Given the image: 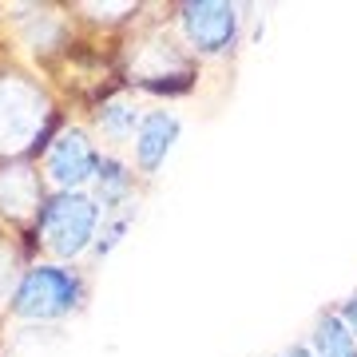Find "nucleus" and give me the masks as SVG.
Listing matches in <instances>:
<instances>
[{"instance_id": "3", "label": "nucleus", "mask_w": 357, "mask_h": 357, "mask_svg": "<svg viewBox=\"0 0 357 357\" xmlns=\"http://www.w3.org/2000/svg\"><path fill=\"white\" fill-rule=\"evenodd\" d=\"M183 24L191 32V40L203 52H222L234 40L238 16L230 4H187L183 8Z\"/></svg>"}, {"instance_id": "7", "label": "nucleus", "mask_w": 357, "mask_h": 357, "mask_svg": "<svg viewBox=\"0 0 357 357\" xmlns=\"http://www.w3.org/2000/svg\"><path fill=\"white\" fill-rule=\"evenodd\" d=\"M96 183H100V203H103V211H112L123 195H128V187H131V175L123 171V167L115 163V159H103L100 167H96Z\"/></svg>"}, {"instance_id": "9", "label": "nucleus", "mask_w": 357, "mask_h": 357, "mask_svg": "<svg viewBox=\"0 0 357 357\" xmlns=\"http://www.w3.org/2000/svg\"><path fill=\"white\" fill-rule=\"evenodd\" d=\"M123 230H128V218H119V222H115V227L107 230V234H103L100 246H96V255H112V246L119 243V238H123Z\"/></svg>"}, {"instance_id": "1", "label": "nucleus", "mask_w": 357, "mask_h": 357, "mask_svg": "<svg viewBox=\"0 0 357 357\" xmlns=\"http://www.w3.org/2000/svg\"><path fill=\"white\" fill-rule=\"evenodd\" d=\"M76 298H79V282L68 270L40 266L28 274L20 294H16V314H24V318H60V314L76 306Z\"/></svg>"}, {"instance_id": "6", "label": "nucleus", "mask_w": 357, "mask_h": 357, "mask_svg": "<svg viewBox=\"0 0 357 357\" xmlns=\"http://www.w3.org/2000/svg\"><path fill=\"white\" fill-rule=\"evenodd\" d=\"M314 357H357L354 333L345 330V321L337 314H326L314 330Z\"/></svg>"}, {"instance_id": "11", "label": "nucleus", "mask_w": 357, "mask_h": 357, "mask_svg": "<svg viewBox=\"0 0 357 357\" xmlns=\"http://www.w3.org/2000/svg\"><path fill=\"white\" fill-rule=\"evenodd\" d=\"M286 357H310V354H306V349H290Z\"/></svg>"}, {"instance_id": "5", "label": "nucleus", "mask_w": 357, "mask_h": 357, "mask_svg": "<svg viewBox=\"0 0 357 357\" xmlns=\"http://www.w3.org/2000/svg\"><path fill=\"white\" fill-rule=\"evenodd\" d=\"M178 139V119L167 112H151L139 119V135H135V159L143 171H155L163 163V155L171 151V143Z\"/></svg>"}, {"instance_id": "8", "label": "nucleus", "mask_w": 357, "mask_h": 357, "mask_svg": "<svg viewBox=\"0 0 357 357\" xmlns=\"http://www.w3.org/2000/svg\"><path fill=\"white\" fill-rule=\"evenodd\" d=\"M100 128L119 139V135H128V131L139 128V115H135V107H128V103H112V107L100 112Z\"/></svg>"}, {"instance_id": "10", "label": "nucleus", "mask_w": 357, "mask_h": 357, "mask_svg": "<svg viewBox=\"0 0 357 357\" xmlns=\"http://www.w3.org/2000/svg\"><path fill=\"white\" fill-rule=\"evenodd\" d=\"M337 318L345 321V330H349V333H357V298H349V302H345Z\"/></svg>"}, {"instance_id": "4", "label": "nucleus", "mask_w": 357, "mask_h": 357, "mask_svg": "<svg viewBox=\"0 0 357 357\" xmlns=\"http://www.w3.org/2000/svg\"><path fill=\"white\" fill-rule=\"evenodd\" d=\"M100 167V159H96V151H91L88 143H84V135H64V139L52 147L48 155V171L52 178L60 183V187H76V183H84V178H91V171Z\"/></svg>"}, {"instance_id": "2", "label": "nucleus", "mask_w": 357, "mask_h": 357, "mask_svg": "<svg viewBox=\"0 0 357 357\" xmlns=\"http://www.w3.org/2000/svg\"><path fill=\"white\" fill-rule=\"evenodd\" d=\"M40 227H48L52 246L60 255H79L91 238V227H96V206L84 199H72V195H60L40 215Z\"/></svg>"}]
</instances>
